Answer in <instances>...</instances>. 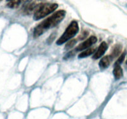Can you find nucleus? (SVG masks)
I'll use <instances>...</instances> for the list:
<instances>
[{
    "label": "nucleus",
    "mask_w": 127,
    "mask_h": 119,
    "mask_svg": "<svg viewBox=\"0 0 127 119\" xmlns=\"http://www.w3.org/2000/svg\"><path fill=\"white\" fill-rule=\"evenodd\" d=\"M58 7L56 3H44L33 14V19L38 21L55 11Z\"/></svg>",
    "instance_id": "nucleus-3"
},
{
    "label": "nucleus",
    "mask_w": 127,
    "mask_h": 119,
    "mask_svg": "<svg viewBox=\"0 0 127 119\" xmlns=\"http://www.w3.org/2000/svg\"><path fill=\"white\" fill-rule=\"evenodd\" d=\"M125 53H123V54L121 55V56H120V57H119V60H117V61L116 62V63H118V64H120L121 63H122V61H124V58H125Z\"/></svg>",
    "instance_id": "nucleus-13"
},
{
    "label": "nucleus",
    "mask_w": 127,
    "mask_h": 119,
    "mask_svg": "<svg viewBox=\"0 0 127 119\" xmlns=\"http://www.w3.org/2000/svg\"><path fill=\"white\" fill-rule=\"evenodd\" d=\"M113 74H114V78H115V79H119L123 76V74H124L123 69L120 64L115 63L114 71H113Z\"/></svg>",
    "instance_id": "nucleus-7"
},
{
    "label": "nucleus",
    "mask_w": 127,
    "mask_h": 119,
    "mask_svg": "<svg viewBox=\"0 0 127 119\" xmlns=\"http://www.w3.org/2000/svg\"><path fill=\"white\" fill-rule=\"evenodd\" d=\"M0 1H1V0H0Z\"/></svg>",
    "instance_id": "nucleus-16"
},
{
    "label": "nucleus",
    "mask_w": 127,
    "mask_h": 119,
    "mask_svg": "<svg viewBox=\"0 0 127 119\" xmlns=\"http://www.w3.org/2000/svg\"><path fill=\"white\" fill-rule=\"evenodd\" d=\"M44 3L45 0H35L26 6L24 10V12L27 15L31 14H34L35 12Z\"/></svg>",
    "instance_id": "nucleus-4"
},
{
    "label": "nucleus",
    "mask_w": 127,
    "mask_h": 119,
    "mask_svg": "<svg viewBox=\"0 0 127 119\" xmlns=\"http://www.w3.org/2000/svg\"><path fill=\"white\" fill-rule=\"evenodd\" d=\"M76 42H77V41L76 39L70 40L68 41V42H67L66 44L65 48L66 50L71 49V48H72L74 45H75L76 43Z\"/></svg>",
    "instance_id": "nucleus-12"
},
{
    "label": "nucleus",
    "mask_w": 127,
    "mask_h": 119,
    "mask_svg": "<svg viewBox=\"0 0 127 119\" xmlns=\"http://www.w3.org/2000/svg\"><path fill=\"white\" fill-rule=\"evenodd\" d=\"M88 32H83V33H82L80 35V37H79V38H80L81 40L84 39V38H85L86 37H87V36H88Z\"/></svg>",
    "instance_id": "nucleus-14"
},
{
    "label": "nucleus",
    "mask_w": 127,
    "mask_h": 119,
    "mask_svg": "<svg viewBox=\"0 0 127 119\" xmlns=\"http://www.w3.org/2000/svg\"><path fill=\"white\" fill-rule=\"evenodd\" d=\"M95 49L93 48H89L88 49L85 50L83 51V52L80 53L78 56V58H86V57H88L89 56H90L91 55H92L93 53H94Z\"/></svg>",
    "instance_id": "nucleus-10"
},
{
    "label": "nucleus",
    "mask_w": 127,
    "mask_h": 119,
    "mask_svg": "<svg viewBox=\"0 0 127 119\" xmlns=\"http://www.w3.org/2000/svg\"><path fill=\"white\" fill-rule=\"evenodd\" d=\"M122 47L121 45L117 44L115 46V47L113 48L112 51L111 52V54L109 56L110 58V59L113 60L114 58H115L116 57H117L122 52Z\"/></svg>",
    "instance_id": "nucleus-8"
},
{
    "label": "nucleus",
    "mask_w": 127,
    "mask_h": 119,
    "mask_svg": "<svg viewBox=\"0 0 127 119\" xmlns=\"http://www.w3.org/2000/svg\"><path fill=\"white\" fill-rule=\"evenodd\" d=\"M97 42V38L95 36H91L89 38L79 44L76 48V51H83L86 50Z\"/></svg>",
    "instance_id": "nucleus-5"
},
{
    "label": "nucleus",
    "mask_w": 127,
    "mask_h": 119,
    "mask_svg": "<svg viewBox=\"0 0 127 119\" xmlns=\"http://www.w3.org/2000/svg\"><path fill=\"white\" fill-rule=\"evenodd\" d=\"M79 31V26L78 23L76 21H73L68 26L66 29L65 32L63 33L60 38L57 40V43L58 45L63 44L65 42H68L69 40L73 38L74 36L78 33Z\"/></svg>",
    "instance_id": "nucleus-2"
},
{
    "label": "nucleus",
    "mask_w": 127,
    "mask_h": 119,
    "mask_svg": "<svg viewBox=\"0 0 127 119\" xmlns=\"http://www.w3.org/2000/svg\"><path fill=\"white\" fill-rule=\"evenodd\" d=\"M7 1H11V0H7Z\"/></svg>",
    "instance_id": "nucleus-15"
},
{
    "label": "nucleus",
    "mask_w": 127,
    "mask_h": 119,
    "mask_svg": "<svg viewBox=\"0 0 127 119\" xmlns=\"http://www.w3.org/2000/svg\"><path fill=\"white\" fill-rule=\"evenodd\" d=\"M66 12L64 10H60L55 12L52 16L42 21L35 28L33 31V37L37 38L42 35L48 29L57 26L63 21Z\"/></svg>",
    "instance_id": "nucleus-1"
},
{
    "label": "nucleus",
    "mask_w": 127,
    "mask_h": 119,
    "mask_svg": "<svg viewBox=\"0 0 127 119\" xmlns=\"http://www.w3.org/2000/svg\"><path fill=\"white\" fill-rule=\"evenodd\" d=\"M107 44L105 42H102V43L100 45V46L99 47L98 49L97 50L95 53L94 54V55H93V59H99L100 57H102V56L104 55V53H105V52L107 51Z\"/></svg>",
    "instance_id": "nucleus-6"
},
{
    "label": "nucleus",
    "mask_w": 127,
    "mask_h": 119,
    "mask_svg": "<svg viewBox=\"0 0 127 119\" xmlns=\"http://www.w3.org/2000/svg\"><path fill=\"white\" fill-rule=\"evenodd\" d=\"M24 0H11L8 1L7 6L10 8H16L18 7Z\"/></svg>",
    "instance_id": "nucleus-11"
},
{
    "label": "nucleus",
    "mask_w": 127,
    "mask_h": 119,
    "mask_svg": "<svg viewBox=\"0 0 127 119\" xmlns=\"http://www.w3.org/2000/svg\"><path fill=\"white\" fill-rule=\"evenodd\" d=\"M110 60H111V59L109 56H105V57H103L99 62V67L100 68V69H105L107 67H109L110 63Z\"/></svg>",
    "instance_id": "nucleus-9"
}]
</instances>
